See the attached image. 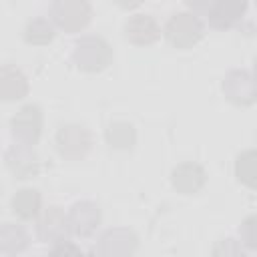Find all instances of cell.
Masks as SVG:
<instances>
[{
    "label": "cell",
    "mask_w": 257,
    "mask_h": 257,
    "mask_svg": "<svg viewBox=\"0 0 257 257\" xmlns=\"http://www.w3.org/2000/svg\"><path fill=\"white\" fill-rule=\"evenodd\" d=\"M173 185L185 195L197 193L205 185V171L197 163H183L173 171Z\"/></svg>",
    "instance_id": "obj_13"
},
{
    "label": "cell",
    "mask_w": 257,
    "mask_h": 257,
    "mask_svg": "<svg viewBox=\"0 0 257 257\" xmlns=\"http://www.w3.org/2000/svg\"><path fill=\"white\" fill-rule=\"evenodd\" d=\"M124 36H126L128 42L145 46V44H153L161 36V28H159V24L155 22L153 16L135 14L124 24Z\"/></svg>",
    "instance_id": "obj_10"
},
{
    "label": "cell",
    "mask_w": 257,
    "mask_h": 257,
    "mask_svg": "<svg viewBox=\"0 0 257 257\" xmlns=\"http://www.w3.org/2000/svg\"><path fill=\"white\" fill-rule=\"evenodd\" d=\"M26 92H28V80L22 74V70L12 64H4L0 68V98L18 100L26 96Z\"/></svg>",
    "instance_id": "obj_12"
},
{
    "label": "cell",
    "mask_w": 257,
    "mask_h": 257,
    "mask_svg": "<svg viewBox=\"0 0 257 257\" xmlns=\"http://www.w3.org/2000/svg\"><path fill=\"white\" fill-rule=\"evenodd\" d=\"M247 10V0H215L209 12V24L213 28L225 30L235 26Z\"/></svg>",
    "instance_id": "obj_9"
},
{
    "label": "cell",
    "mask_w": 257,
    "mask_h": 257,
    "mask_svg": "<svg viewBox=\"0 0 257 257\" xmlns=\"http://www.w3.org/2000/svg\"><path fill=\"white\" fill-rule=\"evenodd\" d=\"M135 139H137L135 128L128 122L118 120V122L108 124L106 128V141L112 149H131L135 145Z\"/></svg>",
    "instance_id": "obj_16"
},
{
    "label": "cell",
    "mask_w": 257,
    "mask_h": 257,
    "mask_svg": "<svg viewBox=\"0 0 257 257\" xmlns=\"http://www.w3.org/2000/svg\"><path fill=\"white\" fill-rule=\"evenodd\" d=\"M54 38V28L46 18H32L24 28V40L28 44H48Z\"/></svg>",
    "instance_id": "obj_17"
},
{
    "label": "cell",
    "mask_w": 257,
    "mask_h": 257,
    "mask_svg": "<svg viewBox=\"0 0 257 257\" xmlns=\"http://www.w3.org/2000/svg\"><path fill=\"white\" fill-rule=\"evenodd\" d=\"M68 219V227L74 235L78 237H88L94 233V229L98 227V221H100V211L94 203L90 201H80V203H74L66 215Z\"/></svg>",
    "instance_id": "obj_7"
},
{
    "label": "cell",
    "mask_w": 257,
    "mask_h": 257,
    "mask_svg": "<svg viewBox=\"0 0 257 257\" xmlns=\"http://www.w3.org/2000/svg\"><path fill=\"white\" fill-rule=\"evenodd\" d=\"M223 90L229 100L235 104H253L255 100V88H253V76L247 70H233L227 74L223 82Z\"/></svg>",
    "instance_id": "obj_11"
},
{
    "label": "cell",
    "mask_w": 257,
    "mask_h": 257,
    "mask_svg": "<svg viewBox=\"0 0 257 257\" xmlns=\"http://www.w3.org/2000/svg\"><path fill=\"white\" fill-rule=\"evenodd\" d=\"M28 235L22 227L12 225V223H4L0 227V251L2 253H16L22 251L26 247Z\"/></svg>",
    "instance_id": "obj_15"
},
{
    "label": "cell",
    "mask_w": 257,
    "mask_h": 257,
    "mask_svg": "<svg viewBox=\"0 0 257 257\" xmlns=\"http://www.w3.org/2000/svg\"><path fill=\"white\" fill-rule=\"evenodd\" d=\"M203 22L199 16L191 12H179L173 14L165 26L167 40L177 48H191L203 38Z\"/></svg>",
    "instance_id": "obj_2"
},
{
    "label": "cell",
    "mask_w": 257,
    "mask_h": 257,
    "mask_svg": "<svg viewBox=\"0 0 257 257\" xmlns=\"http://www.w3.org/2000/svg\"><path fill=\"white\" fill-rule=\"evenodd\" d=\"M6 165L16 179H30L40 169V163L32 145H24L18 141L6 151Z\"/></svg>",
    "instance_id": "obj_6"
},
{
    "label": "cell",
    "mask_w": 257,
    "mask_h": 257,
    "mask_svg": "<svg viewBox=\"0 0 257 257\" xmlns=\"http://www.w3.org/2000/svg\"><path fill=\"white\" fill-rule=\"evenodd\" d=\"M12 137L24 145H36L42 133V112L36 104L22 106L10 120Z\"/></svg>",
    "instance_id": "obj_5"
},
{
    "label": "cell",
    "mask_w": 257,
    "mask_h": 257,
    "mask_svg": "<svg viewBox=\"0 0 257 257\" xmlns=\"http://www.w3.org/2000/svg\"><path fill=\"white\" fill-rule=\"evenodd\" d=\"M237 179L241 183H245L247 187H255V153L253 151H247L243 153L239 159H237Z\"/></svg>",
    "instance_id": "obj_18"
},
{
    "label": "cell",
    "mask_w": 257,
    "mask_h": 257,
    "mask_svg": "<svg viewBox=\"0 0 257 257\" xmlns=\"http://www.w3.org/2000/svg\"><path fill=\"white\" fill-rule=\"evenodd\" d=\"M58 243H60V245L52 249V253H54V255H60V253H72V255H78V253H80L76 247L68 245V243H66V239H64V241H58Z\"/></svg>",
    "instance_id": "obj_20"
},
{
    "label": "cell",
    "mask_w": 257,
    "mask_h": 257,
    "mask_svg": "<svg viewBox=\"0 0 257 257\" xmlns=\"http://www.w3.org/2000/svg\"><path fill=\"white\" fill-rule=\"evenodd\" d=\"M72 58L80 70L86 72H98L106 68L112 60V50L108 42L100 36H82L74 44Z\"/></svg>",
    "instance_id": "obj_1"
},
{
    "label": "cell",
    "mask_w": 257,
    "mask_h": 257,
    "mask_svg": "<svg viewBox=\"0 0 257 257\" xmlns=\"http://www.w3.org/2000/svg\"><path fill=\"white\" fill-rule=\"evenodd\" d=\"M253 221H255V219L251 217V219L245 223V227H243V229L247 231V237H245V241H249L251 245H255V243H253V241H255V235H253V227H255V225H253Z\"/></svg>",
    "instance_id": "obj_21"
},
{
    "label": "cell",
    "mask_w": 257,
    "mask_h": 257,
    "mask_svg": "<svg viewBox=\"0 0 257 257\" xmlns=\"http://www.w3.org/2000/svg\"><path fill=\"white\" fill-rule=\"evenodd\" d=\"M90 6L86 0H54L50 8V16L56 26L64 32H78L90 20Z\"/></svg>",
    "instance_id": "obj_3"
},
{
    "label": "cell",
    "mask_w": 257,
    "mask_h": 257,
    "mask_svg": "<svg viewBox=\"0 0 257 257\" xmlns=\"http://www.w3.org/2000/svg\"><path fill=\"white\" fill-rule=\"evenodd\" d=\"M114 2H116L120 8H137L143 0H114Z\"/></svg>",
    "instance_id": "obj_22"
},
{
    "label": "cell",
    "mask_w": 257,
    "mask_h": 257,
    "mask_svg": "<svg viewBox=\"0 0 257 257\" xmlns=\"http://www.w3.org/2000/svg\"><path fill=\"white\" fill-rule=\"evenodd\" d=\"M185 2H187L189 8H193L195 12H207L215 0H185Z\"/></svg>",
    "instance_id": "obj_19"
},
{
    "label": "cell",
    "mask_w": 257,
    "mask_h": 257,
    "mask_svg": "<svg viewBox=\"0 0 257 257\" xmlns=\"http://www.w3.org/2000/svg\"><path fill=\"white\" fill-rule=\"evenodd\" d=\"M68 231H70L68 219H66L64 211L58 209V207H48V209L44 211V215L40 217L38 227H36L38 239L44 241V243H58V241H64L66 235H68Z\"/></svg>",
    "instance_id": "obj_8"
},
{
    "label": "cell",
    "mask_w": 257,
    "mask_h": 257,
    "mask_svg": "<svg viewBox=\"0 0 257 257\" xmlns=\"http://www.w3.org/2000/svg\"><path fill=\"white\" fill-rule=\"evenodd\" d=\"M40 211V195L34 189H22L12 197V213L22 219V221H30L38 215Z\"/></svg>",
    "instance_id": "obj_14"
},
{
    "label": "cell",
    "mask_w": 257,
    "mask_h": 257,
    "mask_svg": "<svg viewBox=\"0 0 257 257\" xmlns=\"http://www.w3.org/2000/svg\"><path fill=\"white\" fill-rule=\"evenodd\" d=\"M92 145V137L82 124H64L56 133V149L68 161L82 159Z\"/></svg>",
    "instance_id": "obj_4"
}]
</instances>
